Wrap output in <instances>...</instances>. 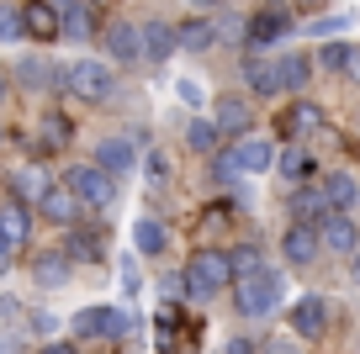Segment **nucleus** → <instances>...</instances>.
Wrapping results in <instances>:
<instances>
[{
  "instance_id": "nucleus-1",
  "label": "nucleus",
  "mask_w": 360,
  "mask_h": 354,
  "mask_svg": "<svg viewBox=\"0 0 360 354\" xmlns=\"http://www.w3.org/2000/svg\"><path fill=\"white\" fill-rule=\"evenodd\" d=\"M228 280H233V259L217 254V249H202V254L186 265V296L191 301H212Z\"/></svg>"
},
{
  "instance_id": "nucleus-36",
  "label": "nucleus",
  "mask_w": 360,
  "mask_h": 354,
  "mask_svg": "<svg viewBox=\"0 0 360 354\" xmlns=\"http://www.w3.org/2000/svg\"><path fill=\"white\" fill-rule=\"evenodd\" d=\"M143 175H148V185H154V190L169 180V159L159 154V148H148V159H143Z\"/></svg>"
},
{
  "instance_id": "nucleus-26",
  "label": "nucleus",
  "mask_w": 360,
  "mask_h": 354,
  "mask_svg": "<svg viewBox=\"0 0 360 354\" xmlns=\"http://www.w3.org/2000/svg\"><path fill=\"white\" fill-rule=\"evenodd\" d=\"M48 190H53V180H48L43 169H22V175H16V196L22 201H43Z\"/></svg>"
},
{
  "instance_id": "nucleus-35",
  "label": "nucleus",
  "mask_w": 360,
  "mask_h": 354,
  "mask_svg": "<svg viewBox=\"0 0 360 354\" xmlns=\"http://www.w3.org/2000/svg\"><path fill=\"white\" fill-rule=\"evenodd\" d=\"M64 143H69V122L58 117V111L43 117V148H64Z\"/></svg>"
},
{
  "instance_id": "nucleus-31",
  "label": "nucleus",
  "mask_w": 360,
  "mask_h": 354,
  "mask_svg": "<svg viewBox=\"0 0 360 354\" xmlns=\"http://www.w3.org/2000/svg\"><path fill=\"white\" fill-rule=\"evenodd\" d=\"M16 79L37 90V85H53V79H58V69H48L43 58H22V64H16Z\"/></svg>"
},
{
  "instance_id": "nucleus-30",
  "label": "nucleus",
  "mask_w": 360,
  "mask_h": 354,
  "mask_svg": "<svg viewBox=\"0 0 360 354\" xmlns=\"http://www.w3.org/2000/svg\"><path fill=\"white\" fill-rule=\"evenodd\" d=\"M0 228H6V238H11V249H22V244H27V206H22V201L0 211Z\"/></svg>"
},
{
  "instance_id": "nucleus-10",
  "label": "nucleus",
  "mask_w": 360,
  "mask_h": 354,
  "mask_svg": "<svg viewBox=\"0 0 360 354\" xmlns=\"http://www.w3.org/2000/svg\"><path fill=\"white\" fill-rule=\"evenodd\" d=\"M106 53H112L117 64H138V58H148L143 53V27H127V22L106 27Z\"/></svg>"
},
{
  "instance_id": "nucleus-7",
  "label": "nucleus",
  "mask_w": 360,
  "mask_h": 354,
  "mask_svg": "<svg viewBox=\"0 0 360 354\" xmlns=\"http://www.w3.org/2000/svg\"><path fill=\"white\" fill-rule=\"evenodd\" d=\"M281 254L292 259V265H313V259L323 254V228H318V222H292V228L281 232Z\"/></svg>"
},
{
  "instance_id": "nucleus-40",
  "label": "nucleus",
  "mask_w": 360,
  "mask_h": 354,
  "mask_svg": "<svg viewBox=\"0 0 360 354\" xmlns=\"http://www.w3.org/2000/svg\"><path fill=\"white\" fill-rule=\"evenodd\" d=\"M159 291H165V296H180V291H186V275H165V286H159Z\"/></svg>"
},
{
  "instance_id": "nucleus-37",
  "label": "nucleus",
  "mask_w": 360,
  "mask_h": 354,
  "mask_svg": "<svg viewBox=\"0 0 360 354\" xmlns=\"http://www.w3.org/2000/svg\"><path fill=\"white\" fill-rule=\"evenodd\" d=\"M349 48H355V43H328V48H318V64H323V69H345V64H349Z\"/></svg>"
},
{
  "instance_id": "nucleus-45",
  "label": "nucleus",
  "mask_w": 360,
  "mask_h": 354,
  "mask_svg": "<svg viewBox=\"0 0 360 354\" xmlns=\"http://www.w3.org/2000/svg\"><path fill=\"white\" fill-rule=\"evenodd\" d=\"M43 354H79L75 343H43Z\"/></svg>"
},
{
  "instance_id": "nucleus-51",
  "label": "nucleus",
  "mask_w": 360,
  "mask_h": 354,
  "mask_svg": "<svg viewBox=\"0 0 360 354\" xmlns=\"http://www.w3.org/2000/svg\"><path fill=\"white\" fill-rule=\"evenodd\" d=\"M0 100H6V74H0Z\"/></svg>"
},
{
  "instance_id": "nucleus-12",
  "label": "nucleus",
  "mask_w": 360,
  "mask_h": 354,
  "mask_svg": "<svg viewBox=\"0 0 360 354\" xmlns=\"http://www.w3.org/2000/svg\"><path fill=\"white\" fill-rule=\"evenodd\" d=\"M323 249H334V254H355L360 249V232H355V222H349L345 211H328L323 217Z\"/></svg>"
},
{
  "instance_id": "nucleus-28",
  "label": "nucleus",
  "mask_w": 360,
  "mask_h": 354,
  "mask_svg": "<svg viewBox=\"0 0 360 354\" xmlns=\"http://www.w3.org/2000/svg\"><path fill=\"white\" fill-rule=\"evenodd\" d=\"M238 175H249V169H244V154H238V148H228V154H212V180L233 185Z\"/></svg>"
},
{
  "instance_id": "nucleus-4",
  "label": "nucleus",
  "mask_w": 360,
  "mask_h": 354,
  "mask_svg": "<svg viewBox=\"0 0 360 354\" xmlns=\"http://www.w3.org/2000/svg\"><path fill=\"white\" fill-rule=\"evenodd\" d=\"M112 90H117V79H112V64H101V58H79V64H69V96L106 100Z\"/></svg>"
},
{
  "instance_id": "nucleus-34",
  "label": "nucleus",
  "mask_w": 360,
  "mask_h": 354,
  "mask_svg": "<svg viewBox=\"0 0 360 354\" xmlns=\"http://www.w3.org/2000/svg\"><path fill=\"white\" fill-rule=\"evenodd\" d=\"M22 32H27L22 11H16V6H0V43H16Z\"/></svg>"
},
{
  "instance_id": "nucleus-33",
  "label": "nucleus",
  "mask_w": 360,
  "mask_h": 354,
  "mask_svg": "<svg viewBox=\"0 0 360 354\" xmlns=\"http://www.w3.org/2000/svg\"><path fill=\"white\" fill-rule=\"evenodd\" d=\"M302 85H307V58L302 53L281 58V90H302Z\"/></svg>"
},
{
  "instance_id": "nucleus-29",
  "label": "nucleus",
  "mask_w": 360,
  "mask_h": 354,
  "mask_svg": "<svg viewBox=\"0 0 360 354\" xmlns=\"http://www.w3.org/2000/svg\"><path fill=\"white\" fill-rule=\"evenodd\" d=\"M69 254H75V259H101V254H106L101 232H96V228H85V232H69Z\"/></svg>"
},
{
  "instance_id": "nucleus-52",
  "label": "nucleus",
  "mask_w": 360,
  "mask_h": 354,
  "mask_svg": "<svg viewBox=\"0 0 360 354\" xmlns=\"http://www.w3.org/2000/svg\"><path fill=\"white\" fill-rule=\"evenodd\" d=\"M0 138H6V127H0Z\"/></svg>"
},
{
  "instance_id": "nucleus-15",
  "label": "nucleus",
  "mask_w": 360,
  "mask_h": 354,
  "mask_svg": "<svg viewBox=\"0 0 360 354\" xmlns=\"http://www.w3.org/2000/svg\"><path fill=\"white\" fill-rule=\"evenodd\" d=\"M143 53H148V58H159V64H165L169 53H180V27H169V22H148V27H143Z\"/></svg>"
},
{
  "instance_id": "nucleus-25",
  "label": "nucleus",
  "mask_w": 360,
  "mask_h": 354,
  "mask_svg": "<svg viewBox=\"0 0 360 354\" xmlns=\"http://www.w3.org/2000/svg\"><path fill=\"white\" fill-rule=\"evenodd\" d=\"M186 143H191L196 154H217V143H223V127L202 117V122H191V127H186Z\"/></svg>"
},
{
  "instance_id": "nucleus-14",
  "label": "nucleus",
  "mask_w": 360,
  "mask_h": 354,
  "mask_svg": "<svg viewBox=\"0 0 360 354\" xmlns=\"http://www.w3.org/2000/svg\"><path fill=\"white\" fill-rule=\"evenodd\" d=\"M328 211H334V201H328V190L323 185H297V196H292V217L297 222H323Z\"/></svg>"
},
{
  "instance_id": "nucleus-11",
  "label": "nucleus",
  "mask_w": 360,
  "mask_h": 354,
  "mask_svg": "<svg viewBox=\"0 0 360 354\" xmlns=\"http://www.w3.org/2000/svg\"><path fill=\"white\" fill-rule=\"evenodd\" d=\"M22 22H27V32H32L37 43H48V37L64 32V16H58V6H48V0H32V6H22Z\"/></svg>"
},
{
  "instance_id": "nucleus-23",
  "label": "nucleus",
  "mask_w": 360,
  "mask_h": 354,
  "mask_svg": "<svg viewBox=\"0 0 360 354\" xmlns=\"http://www.w3.org/2000/svg\"><path fill=\"white\" fill-rule=\"evenodd\" d=\"M323 190H328V201H334V211H349L360 201V185H355V175H323Z\"/></svg>"
},
{
  "instance_id": "nucleus-21",
  "label": "nucleus",
  "mask_w": 360,
  "mask_h": 354,
  "mask_svg": "<svg viewBox=\"0 0 360 354\" xmlns=\"http://www.w3.org/2000/svg\"><path fill=\"white\" fill-rule=\"evenodd\" d=\"M133 244H138V254H165V244H169L165 222H154V217H138V222H133Z\"/></svg>"
},
{
  "instance_id": "nucleus-6",
  "label": "nucleus",
  "mask_w": 360,
  "mask_h": 354,
  "mask_svg": "<svg viewBox=\"0 0 360 354\" xmlns=\"http://www.w3.org/2000/svg\"><path fill=\"white\" fill-rule=\"evenodd\" d=\"M292 32V6L286 0H270V6H259V16L249 22V48H270L276 37H286Z\"/></svg>"
},
{
  "instance_id": "nucleus-22",
  "label": "nucleus",
  "mask_w": 360,
  "mask_h": 354,
  "mask_svg": "<svg viewBox=\"0 0 360 354\" xmlns=\"http://www.w3.org/2000/svg\"><path fill=\"white\" fill-rule=\"evenodd\" d=\"M212 43H217V27L207 22V16H196V22L180 27V48H186V53H207Z\"/></svg>"
},
{
  "instance_id": "nucleus-47",
  "label": "nucleus",
  "mask_w": 360,
  "mask_h": 354,
  "mask_svg": "<svg viewBox=\"0 0 360 354\" xmlns=\"http://www.w3.org/2000/svg\"><path fill=\"white\" fill-rule=\"evenodd\" d=\"M6 270H11V249L0 244V275H6Z\"/></svg>"
},
{
  "instance_id": "nucleus-46",
  "label": "nucleus",
  "mask_w": 360,
  "mask_h": 354,
  "mask_svg": "<svg viewBox=\"0 0 360 354\" xmlns=\"http://www.w3.org/2000/svg\"><path fill=\"white\" fill-rule=\"evenodd\" d=\"M0 354H22V343H16V339H0Z\"/></svg>"
},
{
  "instance_id": "nucleus-50",
  "label": "nucleus",
  "mask_w": 360,
  "mask_h": 354,
  "mask_svg": "<svg viewBox=\"0 0 360 354\" xmlns=\"http://www.w3.org/2000/svg\"><path fill=\"white\" fill-rule=\"evenodd\" d=\"M191 6H217V0H191Z\"/></svg>"
},
{
  "instance_id": "nucleus-27",
  "label": "nucleus",
  "mask_w": 360,
  "mask_h": 354,
  "mask_svg": "<svg viewBox=\"0 0 360 354\" xmlns=\"http://www.w3.org/2000/svg\"><path fill=\"white\" fill-rule=\"evenodd\" d=\"M238 154H244V169H249V175H259V169H270V164H276L270 143H259V138H244V143H238Z\"/></svg>"
},
{
  "instance_id": "nucleus-48",
  "label": "nucleus",
  "mask_w": 360,
  "mask_h": 354,
  "mask_svg": "<svg viewBox=\"0 0 360 354\" xmlns=\"http://www.w3.org/2000/svg\"><path fill=\"white\" fill-rule=\"evenodd\" d=\"M349 275H355V286H360V249H355V270H349Z\"/></svg>"
},
{
  "instance_id": "nucleus-20",
  "label": "nucleus",
  "mask_w": 360,
  "mask_h": 354,
  "mask_svg": "<svg viewBox=\"0 0 360 354\" xmlns=\"http://www.w3.org/2000/svg\"><path fill=\"white\" fill-rule=\"evenodd\" d=\"M318 127H323V111H318L313 100H297V106L281 117V133L286 138H292V133H318Z\"/></svg>"
},
{
  "instance_id": "nucleus-24",
  "label": "nucleus",
  "mask_w": 360,
  "mask_h": 354,
  "mask_svg": "<svg viewBox=\"0 0 360 354\" xmlns=\"http://www.w3.org/2000/svg\"><path fill=\"white\" fill-rule=\"evenodd\" d=\"M276 169H281L286 185H307V175H313V159H307L302 148H286V154H276Z\"/></svg>"
},
{
  "instance_id": "nucleus-8",
  "label": "nucleus",
  "mask_w": 360,
  "mask_h": 354,
  "mask_svg": "<svg viewBox=\"0 0 360 354\" xmlns=\"http://www.w3.org/2000/svg\"><path fill=\"white\" fill-rule=\"evenodd\" d=\"M79 206H85V201H79V196H75V185L64 180V185H53L43 201H37V217L53 222V228H69V222L79 217Z\"/></svg>"
},
{
  "instance_id": "nucleus-13",
  "label": "nucleus",
  "mask_w": 360,
  "mask_h": 354,
  "mask_svg": "<svg viewBox=\"0 0 360 354\" xmlns=\"http://www.w3.org/2000/svg\"><path fill=\"white\" fill-rule=\"evenodd\" d=\"M96 164L112 169V175H127V169L138 164V143L133 138H106V143L96 148Z\"/></svg>"
},
{
  "instance_id": "nucleus-19",
  "label": "nucleus",
  "mask_w": 360,
  "mask_h": 354,
  "mask_svg": "<svg viewBox=\"0 0 360 354\" xmlns=\"http://www.w3.org/2000/svg\"><path fill=\"white\" fill-rule=\"evenodd\" d=\"M64 37H75V43H85L90 32H96V16H90V6L85 0H64Z\"/></svg>"
},
{
  "instance_id": "nucleus-49",
  "label": "nucleus",
  "mask_w": 360,
  "mask_h": 354,
  "mask_svg": "<svg viewBox=\"0 0 360 354\" xmlns=\"http://www.w3.org/2000/svg\"><path fill=\"white\" fill-rule=\"evenodd\" d=\"M0 244H6V249H11V238H6V228H0Z\"/></svg>"
},
{
  "instance_id": "nucleus-39",
  "label": "nucleus",
  "mask_w": 360,
  "mask_h": 354,
  "mask_svg": "<svg viewBox=\"0 0 360 354\" xmlns=\"http://www.w3.org/2000/svg\"><path fill=\"white\" fill-rule=\"evenodd\" d=\"M345 22H349V16H318V22H313V32H318V37H328V32H345Z\"/></svg>"
},
{
  "instance_id": "nucleus-9",
  "label": "nucleus",
  "mask_w": 360,
  "mask_h": 354,
  "mask_svg": "<svg viewBox=\"0 0 360 354\" xmlns=\"http://www.w3.org/2000/svg\"><path fill=\"white\" fill-rule=\"evenodd\" d=\"M323 328H328V301L323 296L292 301V333H297V339H318Z\"/></svg>"
},
{
  "instance_id": "nucleus-17",
  "label": "nucleus",
  "mask_w": 360,
  "mask_h": 354,
  "mask_svg": "<svg viewBox=\"0 0 360 354\" xmlns=\"http://www.w3.org/2000/svg\"><path fill=\"white\" fill-rule=\"evenodd\" d=\"M69 259H75L69 249H64V254H58V249L37 254V259H32V275H37V286H64V280H69Z\"/></svg>"
},
{
  "instance_id": "nucleus-32",
  "label": "nucleus",
  "mask_w": 360,
  "mask_h": 354,
  "mask_svg": "<svg viewBox=\"0 0 360 354\" xmlns=\"http://www.w3.org/2000/svg\"><path fill=\"white\" fill-rule=\"evenodd\" d=\"M228 259H233V280H244V275H255V270H265V265H259V249H255V244H238Z\"/></svg>"
},
{
  "instance_id": "nucleus-16",
  "label": "nucleus",
  "mask_w": 360,
  "mask_h": 354,
  "mask_svg": "<svg viewBox=\"0 0 360 354\" xmlns=\"http://www.w3.org/2000/svg\"><path fill=\"white\" fill-rule=\"evenodd\" d=\"M244 85L255 96H281V64H265V58H244Z\"/></svg>"
},
{
  "instance_id": "nucleus-44",
  "label": "nucleus",
  "mask_w": 360,
  "mask_h": 354,
  "mask_svg": "<svg viewBox=\"0 0 360 354\" xmlns=\"http://www.w3.org/2000/svg\"><path fill=\"white\" fill-rule=\"evenodd\" d=\"M228 354H255V343L249 339H228Z\"/></svg>"
},
{
  "instance_id": "nucleus-43",
  "label": "nucleus",
  "mask_w": 360,
  "mask_h": 354,
  "mask_svg": "<svg viewBox=\"0 0 360 354\" xmlns=\"http://www.w3.org/2000/svg\"><path fill=\"white\" fill-rule=\"evenodd\" d=\"M122 291H127V296L138 291V270H133V265H122Z\"/></svg>"
},
{
  "instance_id": "nucleus-41",
  "label": "nucleus",
  "mask_w": 360,
  "mask_h": 354,
  "mask_svg": "<svg viewBox=\"0 0 360 354\" xmlns=\"http://www.w3.org/2000/svg\"><path fill=\"white\" fill-rule=\"evenodd\" d=\"M270 354H302V349H297L292 339H270Z\"/></svg>"
},
{
  "instance_id": "nucleus-42",
  "label": "nucleus",
  "mask_w": 360,
  "mask_h": 354,
  "mask_svg": "<svg viewBox=\"0 0 360 354\" xmlns=\"http://www.w3.org/2000/svg\"><path fill=\"white\" fill-rule=\"evenodd\" d=\"M345 74H349V79L360 85V48H349V64H345Z\"/></svg>"
},
{
  "instance_id": "nucleus-3",
  "label": "nucleus",
  "mask_w": 360,
  "mask_h": 354,
  "mask_svg": "<svg viewBox=\"0 0 360 354\" xmlns=\"http://www.w3.org/2000/svg\"><path fill=\"white\" fill-rule=\"evenodd\" d=\"M69 185H75V196L85 201V206H96V211L117 206V175H112V169H101V164L69 169Z\"/></svg>"
},
{
  "instance_id": "nucleus-18",
  "label": "nucleus",
  "mask_w": 360,
  "mask_h": 354,
  "mask_svg": "<svg viewBox=\"0 0 360 354\" xmlns=\"http://www.w3.org/2000/svg\"><path fill=\"white\" fill-rule=\"evenodd\" d=\"M212 122L223 127V133H249V106H244L238 96H223V100L212 106Z\"/></svg>"
},
{
  "instance_id": "nucleus-2",
  "label": "nucleus",
  "mask_w": 360,
  "mask_h": 354,
  "mask_svg": "<svg viewBox=\"0 0 360 354\" xmlns=\"http://www.w3.org/2000/svg\"><path fill=\"white\" fill-rule=\"evenodd\" d=\"M281 307V275L276 270H255V275L238 280V312L244 317H270Z\"/></svg>"
},
{
  "instance_id": "nucleus-5",
  "label": "nucleus",
  "mask_w": 360,
  "mask_h": 354,
  "mask_svg": "<svg viewBox=\"0 0 360 354\" xmlns=\"http://www.w3.org/2000/svg\"><path fill=\"white\" fill-rule=\"evenodd\" d=\"M133 328V317L127 312H112V307H85L75 312V339H122V333Z\"/></svg>"
},
{
  "instance_id": "nucleus-38",
  "label": "nucleus",
  "mask_w": 360,
  "mask_h": 354,
  "mask_svg": "<svg viewBox=\"0 0 360 354\" xmlns=\"http://www.w3.org/2000/svg\"><path fill=\"white\" fill-rule=\"evenodd\" d=\"M175 90H180V100H186V106H202V100H207V90L196 85V79H180Z\"/></svg>"
}]
</instances>
